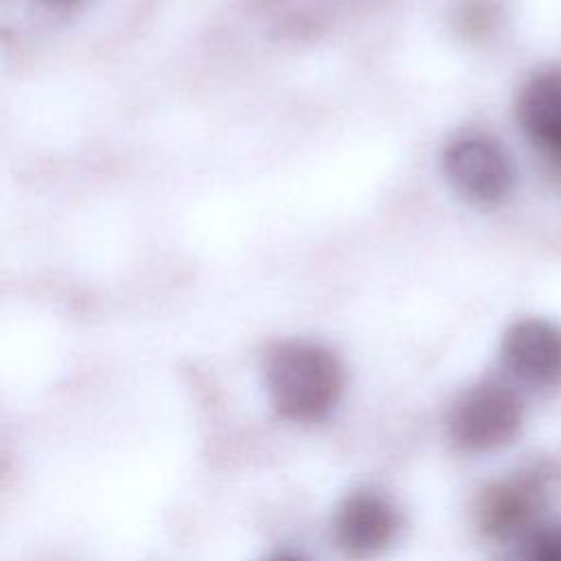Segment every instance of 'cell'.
Returning <instances> with one entry per match:
<instances>
[{"instance_id":"obj_10","label":"cell","mask_w":561,"mask_h":561,"mask_svg":"<svg viewBox=\"0 0 561 561\" xmlns=\"http://www.w3.org/2000/svg\"><path fill=\"white\" fill-rule=\"evenodd\" d=\"M55 2H70V0H55Z\"/></svg>"},{"instance_id":"obj_3","label":"cell","mask_w":561,"mask_h":561,"mask_svg":"<svg viewBox=\"0 0 561 561\" xmlns=\"http://www.w3.org/2000/svg\"><path fill=\"white\" fill-rule=\"evenodd\" d=\"M522 427V401L502 383L484 381L469 388L449 414L451 440L471 454L508 445Z\"/></svg>"},{"instance_id":"obj_6","label":"cell","mask_w":561,"mask_h":561,"mask_svg":"<svg viewBox=\"0 0 561 561\" xmlns=\"http://www.w3.org/2000/svg\"><path fill=\"white\" fill-rule=\"evenodd\" d=\"M502 359L526 383L559 386L561 327L546 318L517 320L502 340Z\"/></svg>"},{"instance_id":"obj_8","label":"cell","mask_w":561,"mask_h":561,"mask_svg":"<svg viewBox=\"0 0 561 561\" xmlns=\"http://www.w3.org/2000/svg\"><path fill=\"white\" fill-rule=\"evenodd\" d=\"M526 561H561V522L541 524L528 535Z\"/></svg>"},{"instance_id":"obj_1","label":"cell","mask_w":561,"mask_h":561,"mask_svg":"<svg viewBox=\"0 0 561 561\" xmlns=\"http://www.w3.org/2000/svg\"><path fill=\"white\" fill-rule=\"evenodd\" d=\"M344 383L337 357L313 342L276 346L265 364L272 408L291 421H318L335 405Z\"/></svg>"},{"instance_id":"obj_5","label":"cell","mask_w":561,"mask_h":561,"mask_svg":"<svg viewBox=\"0 0 561 561\" xmlns=\"http://www.w3.org/2000/svg\"><path fill=\"white\" fill-rule=\"evenodd\" d=\"M399 526L392 504L373 491L348 495L333 519V539L351 559H370L383 552Z\"/></svg>"},{"instance_id":"obj_4","label":"cell","mask_w":561,"mask_h":561,"mask_svg":"<svg viewBox=\"0 0 561 561\" xmlns=\"http://www.w3.org/2000/svg\"><path fill=\"white\" fill-rule=\"evenodd\" d=\"M443 169L458 195L478 206L504 202L515 184L506 149L484 134H465L451 140L443 153Z\"/></svg>"},{"instance_id":"obj_2","label":"cell","mask_w":561,"mask_h":561,"mask_svg":"<svg viewBox=\"0 0 561 561\" xmlns=\"http://www.w3.org/2000/svg\"><path fill=\"white\" fill-rule=\"evenodd\" d=\"M561 493V469L554 462H535L511 478L486 486L476 504L480 530L491 539H515L530 535Z\"/></svg>"},{"instance_id":"obj_7","label":"cell","mask_w":561,"mask_h":561,"mask_svg":"<svg viewBox=\"0 0 561 561\" xmlns=\"http://www.w3.org/2000/svg\"><path fill=\"white\" fill-rule=\"evenodd\" d=\"M517 123L541 158L561 173V66L537 70L522 85Z\"/></svg>"},{"instance_id":"obj_9","label":"cell","mask_w":561,"mask_h":561,"mask_svg":"<svg viewBox=\"0 0 561 561\" xmlns=\"http://www.w3.org/2000/svg\"><path fill=\"white\" fill-rule=\"evenodd\" d=\"M265 561H305V559L298 557V554H291V552H280V554H274V557H270Z\"/></svg>"}]
</instances>
